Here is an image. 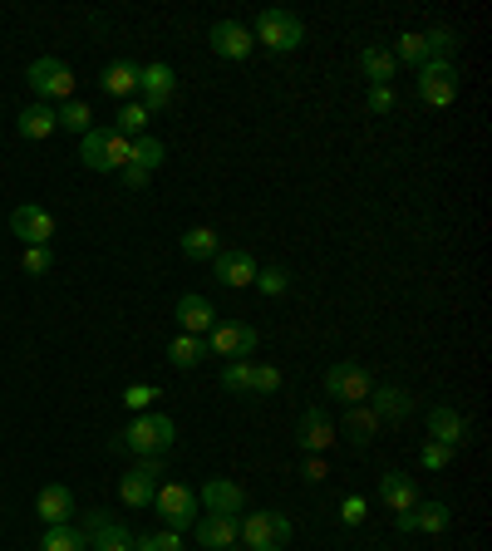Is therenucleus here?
I'll return each mask as SVG.
<instances>
[{
    "instance_id": "obj_1",
    "label": "nucleus",
    "mask_w": 492,
    "mask_h": 551,
    "mask_svg": "<svg viewBox=\"0 0 492 551\" xmlns=\"http://www.w3.org/2000/svg\"><path fill=\"white\" fill-rule=\"evenodd\" d=\"M173 443H178V424L168 414H138L128 429L109 438L114 453H138V458H163Z\"/></svg>"
},
{
    "instance_id": "obj_2",
    "label": "nucleus",
    "mask_w": 492,
    "mask_h": 551,
    "mask_svg": "<svg viewBox=\"0 0 492 551\" xmlns=\"http://www.w3.org/2000/svg\"><path fill=\"white\" fill-rule=\"evenodd\" d=\"M79 158L94 173H123L128 158H133V138H123L119 128H89L84 143H79Z\"/></svg>"
},
{
    "instance_id": "obj_3",
    "label": "nucleus",
    "mask_w": 492,
    "mask_h": 551,
    "mask_svg": "<svg viewBox=\"0 0 492 551\" xmlns=\"http://www.w3.org/2000/svg\"><path fill=\"white\" fill-rule=\"evenodd\" d=\"M251 40H256V45H266L271 55H291V50H301V40H306V20H301L296 10L271 5V10H261V20H256Z\"/></svg>"
},
{
    "instance_id": "obj_4",
    "label": "nucleus",
    "mask_w": 492,
    "mask_h": 551,
    "mask_svg": "<svg viewBox=\"0 0 492 551\" xmlns=\"http://www.w3.org/2000/svg\"><path fill=\"white\" fill-rule=\"evenodd\" d=\"M246 551H286L291 542V517L286 512H246L237 517Z\"/></svg>"
},
{
    "instance_id": "obj_5",
    "label": "nucleus",
    "mask_w": 492,
    "mask_h": 551,
    "mask_svg": "<svg viewBox=\"0 0 492 551\" xmlns=\"http://www.w3.org/2000/svg\"><path fill=\"white\" fill-rule=\"evenodd\" d=\"M153 512H158V522L168 527V532H187L192 522H197V492L187 488V483H158L153 492V502H148Z\"/></svg>"
},
{
    "instance_id": "obj_6",
    "label": "nucleus",
    "mask_w": 492,
    "mask_h": 551,
    "mask_svg": "<svg viewBox=\"0 0 492 551\" xmlns=\"http://www.w3.org/2000/svg\"><path fill=\"white\" fill-rule=\"evenodd\" d=\"M369 389H374V379H369V369L355 365V360H340V365L325 369V394H330V399H340L345 409L365 404Z\"/></svg>"
},
{
    "instance_id": "obj_7",
    "label": "nucleus",
    "mask_w": 492,
    "mask_h": 551,
    "mask_svg": "<svg viewBox=\"0 0 492 551\" xmlns=\"http://www.w3.org/2000/svg\"><path fill=\"white\" fill-rule=\"evenodd\" d=\"M30 89L40 94V104H50V99H74V69L55 55H40V60H30Z\"/></svg>"
},
{
    "instance_id": "obj_8",
    "label": "nucleus",
    "mask_w": 492,
    "mask_h": 551,
    "mask_svg": "<svg viewBox=\"0 0 492 551\" xmlns=\"http://www.w3.org/2000/svg\"><path fill=\"white\" fill-rule=\"evenodd\" d=\"M163 458H138L128 473L119 478V497L128 502V507H148L153 502V492H158V483H163Z\"/></svg>"
},
{
    "instance_id": "obj_9",
    "label": "nucleus",
    "mask_w": 492,
    "mask_h": 551,
    "mask_svg": "<svg viewBox=\"0 0 492 551\" xmlns=\"http://www.w3.org/2000/svg\"><path fill=\"white\" fill-rule=\"evenodd\" d=\"M138 89H143V109H148V114L168 109V104L178 99V74H173V64H163V60L138 64Z\"/></svg>"
},
{
    "instance_id": "obj_10",
    "label": "nucleus",
    "mask_w": 492,
    "mask_h": 551,
    "mask_svg": "<svg viewBox=\"0 0 492 551\" xmlns=\"http://www.w3.org/2000/svg\"><path fill=\"white\" fill-rule=\"evenodd\" d=\"M419 99L429 109H448L458 99V69H453V60H429L419 69Z\"/></svg>"
},
{
    "instance_id": "obj_11",
    "label": "nucleus",
    "mask_w": 492,
    "mask_h": 551,
    "mask_svg": "<svg viewBox=\"0 0 492 551\" xmlns=\"http://www.w3.org/2000/svg\"><path fill=\"white\" fill-rule=\"evenodd\" d=\"M207 335H212V355H232V360H246V355L261 345V330H256V325H242V320H227V325L217 320Z\"/></svg>"
},
{
    "instance_id": "obj_12",
    "label": "nucleus",
    "mask_w": 492,
    "mask_h": 551,
    "mask_svg": "<svg viewBox=\"0 0 492 551\" xmlns=\"http://www.w3.org/2000/svg\"><path fill=\"white\" fill-rule=\"evenodd\" d=\"M10 232H15L25 246H50V237H55V217H50L45 207L25 202V207L10 212Z\"/></svg>"
},
{
    "instance_id": "obj_13",
    "label": "nucleus",
    "mask_w": 492,
    "mask_h": 551,
    "mask_svg": "<svg viewBox=\"0 0 492 551\" xmlns=\"http://www.w3.org/2000/svg\"><path fill=\"white\" fill-rule=\"evenodd\" d=\"M394 527L399 532H429V537H438V532L453 527V512H448V502H414L409 512L394 517Z\"/></svg>"
},
{
    "instance_id": "obj_14",
    "label": "nucleus",
    "mask_w": 492,
    "mask_h": 551,
    "mask_svg": "<svg viewBox=\"0 0 492 551\" xmlns=\"http://www.w3.org/2000/svg\"><path fill=\"white\" fill-rule=\"evenodd\" d=\"M207 40H212V55H222V60H232V64L251 60V50H256L251 30H246V25H237V20H217Z\"/></svg>"
},
{
    "instance_id": "obj_15",
    "label": "nucleus",
    "mask_w": 492,
    "mask_h": 551,
    "mask_svg": "<svg viewBox=\"0 0 492 551\" xmlns=\"http://www.w3.org/2000/svg\"><path fill=\"white\" fill-rule=\"evenodd\" d=\"M212 266H217V281L222 286H232V291H242V286H251L256 281V256L251 251H242V246H227V251H217L212 256Z\"/></svg>"
},
{
    "instance_id": "obj_16",
    "label": "nucleus",
    "mask_w": 492,
    "mask_h": 551,
    "mask_svg": "<svg viewBox=\"0 0 492 551\" xmlns=\"http://www.w3.org/2000/svg\"><path fill=\"white\" fill-rule=\"evenodd\" d=\"M192 532H197V542H202L207 551L242 547V527H237V517H222V512H207V517H197V522H192Z\"/></svg>"
},
{
    "instance_id": "obj_17",
    "label": "nucleus",
    "mask_w": 492,
    "mask_h": 551,
    "mask_svg": "<svg viewBox=\"0 0 492 551\" xmlns=\"http://www.w3.org/2000/svg\"><path fill=\"white\" fill-rule=\"evenodd\" d=\"M197 502H202L207 512H222V517H242L246 492H242V483H232V478H212L207 488L197 492Z\"/></svg>"
},
{
    "instance_id": "obj_18",
    "label": "nucleus",
    "mask_w": 492,
    "mask_h": 551,
    "mask_svg": "<svg viewBox=\"0 0 492 551\" xmlns=\"http://www.w3.org/2000/svg\"><path fill=\"white\" fill-rule=\"evenodd\" d=\"M369 409H374V419L384 424H399V419H409L414 414V394L409 389H399V384H384V389H369Z\"/></svg>"
},
{
    "instance_id": "obj_19",
    "label": "nucleus",
    "mask_w": 492,
    "mask_h": 551,
    "mask_svg": "<svg viewBox=\"0 0 492 551\" xmlns=\"http://www.w3.org/2000/svg\"><path fill=\"white\" fill-rule=\"evenodd\" d=\"M429 433H433V443H443V448H463L468 443V419L458 409L438 404V409H429Z\"/></svg>"
},
{
    "instance_id": "obj_20",
    "label": "nucleus",
    "mask_w": 492,
    "mask_h": 551,
    "mask_svg": "<svg viewBox=\"0 0 492 551\" xmlns=\"http://www.w3.org/2000/svg\"><path fill=\"white\" fill-rule=\"evenodd\" d=\"M379 497H384L389 512H409L414 502H424V492H419V483L409 473H384L379 478Z\"/></svg>"
},
{
    "instance_id": "obj_21",
    "label": "nucleus",
    "mask_w": 492,
    "mask_h": 551,
    "mask_svg": "<svg viewBox=\"0 0 492 551\" xmlns=\"http://www.w3.org/2000/svg\"><path fill=\"white\" fill-rule=\"evenodd\" d=\"M178 325H183V335H207V330L217 325V310H212L207 296L187 291L183 301H178Z\"/></svg>"
},
{
    "instance_id": "obj_22",
    "label": "nucleus",
    "mask_w": 492,
    "mask_h": 551,
    "mask_svg": "<svg viewBox=\"0 0 492 551\" xmlns=\"http://www.w3.org/2000/svg\"><path fill=\"white\" fill-rule=\"evenodd\" d=\"M40 522H45V527L74 522V492L64 488V483H50V488L40 492Z\"/></svg>"
},
{
    "instance_id": "obj_23",
    "label": "nucleus",
    "mask_w": 492,
    "mask_h": 551,
    "mask_svg": "<svg viewBox=\"0 0 492 551\" xmlns=\"http://www.w3.org/2000/svg\"><path fill=\"white\" fill-rule=\"evenodd\" d=\"M15 133H20V138H30V143H40V138L60 133V119H55V109H50V104H30V109H20Z\"/></svg>"
},
{
    "instance_id": "obj_24",
    "label": "nucleus",
    "mask_w": 492,
    "mask_h": 551,
    "mask_svg": "<svg viewBox=\"0 0 492 551\" xmlns=\"http://www.w3.org/2000/svg\"><path fill=\"white\" fill-rule=\"evenodd\" d=\"M330 443H335L330 414H325V409H306V414H301V448H306V453H325Z\"/></svg>"
},
{
    "instance_id": "obj_25",
    "label": "nucleus",
    "mask_w": 492,
    "mask_h": 551,
    "mask_svg": "<svg viewBox=\"0 0 492 551\" xmlns=\"http://www.w3.org/2000/svg\"><path fill=\"white\" fill-rule=\"evenodd\" d=\"M99 89H104L109 99H128V94L138 89V64H133V60L104 64V74H99Z\"/></svg>"
},
{
    "instance_id": "obj_26",
    "label": "nucleus",
    "mask_w": 492,
    "mask_h": 551,
    "mask_svg": "<svg viewBox=\"0 0 492 551\" xmlns=\"http://www.w3.org/2000/svg\"><path fill=\"white\" fill-rule=\"evenodd\" d=\"M335 433H345L355 448H369L374 443V433H379V419H374V409L369 404H355V409H345V424Z\"/></svg>"
},
{
    "instance_id": "obj_27",
    "label": "nucleus",
    "mask_w": 492,
    "mask_h": 551,
    "mask_svg": "<svg viewBox=\"0 0 492 551\" xmlns=\"http://www.w3.org/2000/svg\"><path fill=\"white\" fill-rule=\"evenodd\" d=\"M89 551H133V532L109 517V522H99V527L89 532Z\"/></svg>"
},
{
    "instance_id": "obj_28",
    "label": "nucleus",
    "mask_w": 492,
    "mask_h": 551,
    "mask_svg": "<svg viewBox=\"0 0 492 551\" xmlns=\"http://www.w3.org/2000/svg\"><path fill=\"white\" fill-rule=\"evenodd\" d=\"M222 251V237L212 232V227H192V232H183V256L187 261H212Z\"/></svg>"
},
{
    "instance_id": "obj_29",
    "label": "nucleus",
    "mask_w": 492,
    "mask_h": 551,
    "mask_svg": "<svg viewBox=\"0 0 492 551\" xmlns=\"http://www.w3.org/2000/svg\"><path fill=\"white\" fill-rule=\"evenodd\" d=\"M40 551H89V537H84L74 522H64V527H45Z\"/></svg>"
},
{
    "instance_id": "obj_30",
    "label": "nucleus",
    "mask_w": 492,
    "mask_h": 551,
    "mask_svg": "<svg viewBox=\"0 0 492 551\" xmlns=\"http://www.w3.org/2000/svg\"><path fill=\"white\" fill-rule=\"evenodd\" d=\"M360 69H365V79H369V84H389L399 64H394V55H389V50L369 45V50H360Z\"/></svg>"
},
{
    "instance_id": "obj_31",
    "label": "nucleus",
    "mask_w": 492,
    "mask_h": 551,
    "mask_svg": "<svg viewBox=\"0 0 492 551\" xmlns=\"http://www.w3.org/2000/svg\"><path fill=\"white\" fill-rule=\"evenodd\" d=\"M163 158H168V148H163L158 138H148V133H143V138H133V158H128L133 168H143V173L153 178V173L163 168Z\"/></svg>"
},
{
    "instance_id": "obj_32",
    "label": "nucleus",
    "mask_w": 492,
    "mask_h": 551,
    "mask_svg": "<svg viewBox=\"0 0 492 551\" xmlns=\"http://www.w3.org/2000/svg\"><path fill=\"white\" fill-rule=\"evenodd\" d=\"M55 119H60V128H69V133L84 138V133L94 128V109H89L84 99H64L60 109H55Z\"/></svg>"
},
{
    "instance_id": "obj_33",
    "label": "nucleus",
    "mask_w": 492,
    "mask_h": 551,
    "mask_svg": "<svg viewBox=\"0 0 492 551\" xmlns=\"http://www.w3.org/2000/svg\"><path fill=\"white\" fill-rule=\"evenodd\" d=\"M202 355H207V345H202L197 335H178V340L168 345V360H173V369H197V365H202Z\"/></svg>"
},
{
    "instance_id": "obj_34",
    "label": "nucleus",
    "mask_w": 492,
    "mask_h": 551,
    "mask_svg": "<svg viewBox=\"0 0 492 551\" xmlns=\"http://www.w3.org/2000/svg\"><path fill=\"white\" fill-rule=\"evenodd\" d=\"M389 55H394V64H414V69H424V64H429V45H424V35H414V30H409V35H399V40H394V50H389Z\"/></svg>"
},
{
    "instance_id": "obj_35",
    "label": "nucleus",
    "mask_w": 492,
    "mask_h": 551,
    "mask_svg": "<svg viewBox=\"0 0 492 551\" xmlns=\"http://www.w3.org/2000/svg\"><path fill=\"white\" fill-rule=\"evenodd\" d=\"M251 360H227V365H222V389H227V394H251Z\"/></svg>"
},
{
    "instance_id": "obj_36",
    "label": "nucleus",
    "mask_w": 492,
    "mask_h": 551,
    "mask_svg": "<svg viewBox=\"0 0 492 551\" xmlns=\"http://www.w3.org/2000/svg\"><path fill=\"white\" fill-rule=\"evenodd\" d=\"M261 296H286L291 291V271L286 266H266V271H256V281H251Z\"/></svg>"
},
{
    "instance_id": "obj_37",
    "label": "nucleus",
    "mask_w": 492,
    "mask_h": 551,
    "mask_svg": "<svg viewBox=\"0 0 492 551\" xmlns=\"http://www.w3.org/2000/svg\"><path fill=\"white\" fill-rule=\"evenodd\" d=\"M158 399H163V389H158V384H128V389H123V404H128L133 414H148Z\"/></svg>"
},
{
    "instance_id": "obj_38",
    "label": "nucleus",
    "mask_w": 492,
    "mask_h": 551,
    "mask_svg": "<svg viewBox=\"0 0 492 551\" xmlns=\"http://www.w3.org/2000/svg\"><path fill=\"white\" fill-rule=\"evenodd\" d=\"M133 551H183V532H148V537H133Z\"/></svg>"
},
{
    "instance_id": "obj_39",
    "label": "nucleus",
    "mask_w": 492,
    "mask_h": 551,
    "mask_svg": "<svg viewBox=\"0 0 492 551\" xmlns=\"http://www.w3.org/2000/svg\"><path fill=\"white\" fill-rule=\"evenodd\" d=\"M424 45H429V60H448V55L463 45V35H458V30H429Z\"/></svg>"
},
{
    "instance_id": "obj_40",
    "label": "nucleus",
    "mask_w": 492,
    "mask_h": 551,
    "mask_svg": "<svg viewBox=\"0 0 492 551\" xmlns=\"http://www.w3.org/2000/svg\"><path fill=\"white\" fill-rule=\"evenodd\" d=\"M114 128H119L123 138H143V128H148V109H143V104H123V114H119Z\"/></svg>"
},
{
    "instance_id": "obj_41",
    "label": "nucleus",
    "mask_w": 492,
    "mask_h": 551,
    "mask_svg": "<svg viewBox=\"0 0 492 551\" xmlns=\"http://www.w3.org/2000/svg\"><path fill=\"white\" fill-rule=\"evenodd\" d=\"M20 266H25L30 276H45V271H55V251H50V246H25Z\"/></svg>"
},
{
    "instance_id": "obj_42",
    "label": "nucleus",
    "mask_w": 492,
    "mask_h": 551,
    "mask_svg": "<svg viewBox=\"0 0 492 551\" xmlns=\"http://www.w3.org/2000/svg\"><path fill=\"white\" fill-rule=\"evenodd\" d=\"M281 389V369L276 365H256L251 369V394H276Z\"/></svg>"
},
{
    "instance_id": "obj_43",
    "label": "nucleus",
    "mask_w": 492,
    "mask_h": 551,
    "mask_svg": "<svg viewBox=\"0 0 492 551\" xmlns=\"http://www.w3.org/2000/svg\"><path fill=\"white\" fill-rule=\"evenodd\" d=\"M419 458H424V468H448L453 463V448H443V443H433V438H424V448H419Z\"/></svg>"
},
{
    "instance_id": "obj_44",
    "label": "nucleus",
    "mask_w": 492,
    "mask_h": 551,
    "mask_svg": "<svg viewBox=\"0 0 492 551\" xmlns=\"http://www.w3.org/2000/svg\"><path fill=\"white\" fill-rule=\"evenodd\" d=\"M365 517H369L365 497H345V502H340V522H345V527H360Z\"/></svg>"
},
{
    "instance_id": "obj_45",
    "label": "nucleus",
    "mask_w": 492,
    "mask_h": 551,
    "mask_svg": "<svg viewBox=\"0 0 492 551\" xmlns=\"http://www.w3.org/2000/svg\"><path fill=\"white\" fill-rule=\"evenodd\" d=\"M394 109V89L389 84H369V114H389Z\"/></svg>"
},
{
    "instance_id": "obj_46",
    "label": "nucleus",
    "mask_w": 492,
    "mask_h": 551,
    "mask_svg": "<svg viewBox=\"0 0 492 551\" xmlns=\"http://www.w3.org/2000/svg\"><path fill=\"white\" fill-rule=\"evenodd\" d=\"M119 178H123V187H128V192H138V187H148V173H143V168H133V163L123 168Z\"/></svg>"
},
{
    "instance_id": "obj_47",
    "label": "nucleus",
    "mask_w": 492,
    "mask_h": 551,
    "mask_svg": "<svg viewBox=\"0 0 492 551\" xmlns=\"http://www.w3.org/2000/svg\"><path fill=\"white\" fill-rule=\"evenodd\" d=\"M306 478H310V483H320V478H325V458H320V453H310V458H306Z\"/></svg>"
},
{
    "instance_id": "obj_48",
    "label": "nucleus",
    "mask_w": 492,
    "mask_h": 551,
    "mask_svg": "<svg viewBox=\"0 0 492 551\" xmlns=\"http://www.w3.org/2000/svg\"><path fill=\"white\" fill-rule=\"evenodd\" d=\"M227 551H246V547H227Z\"/></svg>"
}]
</instances>
